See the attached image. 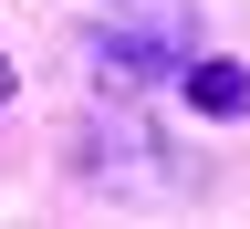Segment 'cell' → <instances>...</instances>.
<instances>
[{
    "label": "cell",
    "mask_w": 250,
    "mask_h": 229,
    "mask_svg": "<svg viewBox=\"0 0 250 229\" xmlns=\"http://www.w3.org/2000/svg\"><path fill=\"white\" fill-rule=\"evenodd\" d=\"M177 94H188V115H219V125H229V115H250V73H240L229 52H198Z\"/></svg>",
    "instance_id": "1"
},
{
    "label": "cell",
    "mask_w": 250,
    "mask_h": 229,
    "mask_svg": "<svg viewBox=\"0 0 250 229\" xmlns=\"http://www.w3.org/2000/svg\"><path fill=\"white\" fill-rule=\"evenodd\" d=\"M0 104H11V62H0Z\"/></svg>",
    "instance_id": "2"
}]
</instances>
